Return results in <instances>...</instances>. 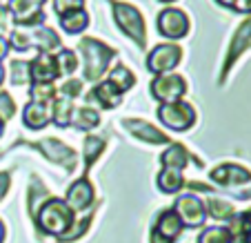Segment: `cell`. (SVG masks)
<instances>
[{"label": "cell", "instance_id": "6", "mask_svg": "<svg viewBox=\"0 0 251 243\" xmlns=\"http://www.w3.org/2000/svg\"><path fill=\"white\" fill-rule=\"evenodd\" d=\"M158 119L167 129L174 132H187L196 123V110L187 100H176V103H162L158 107Z\"/></svg>", "mask_w": 251, "mask_h": 243}, {"label": "cell", "instance_id": "46", "mask_svg": "<svg viewBox=\"0 0 251 243\" xmlns=\"http://www.w3.org/2000/svg\"><path fill=\"white\" fill-rule=\"evenodd\" d=\"M33 2H36V5H38V7H43L45 2H47V0H33Z\"/></svg>", "mask_w": 251, "mask_h": 243}, {"label": "cell", "instance_id": "24", "mask_svg": "<svg viewBox=\"0 0 251 243\" xmlns=\"http://www.w3.org/2000/svg\"><path fill=\"white\" fill-rule=\"evenodd\" d=\"M71 114H74V100L67 96H56L51 100V121L58 127H69Z\"/></svg>", "mask_w": 251, "mask_h": 243}, {"label": "cell", "instance_id": "20", "mask_svg": "<svg viewBox=\"0 0 251 243\" xmlns=\"http://www.w3.org/2000/svg\"><path fill=\"white\" fill-rule=\"evenodd\" d=\"M49 121H51V116H49L47 105L36 103V100H29L27 105H25V110H23V125L27 129H45L49 125Z\"/></svg>", "mask_w": 251, "mask_h": 243}, {"label": "cell", "instance_id": "22", "mask_svg": "<svg viewBox=\"0 0 251 243\" xmlns=\"http://www.w3.org/2000/svg\"><path fill=\"white\" fill-rule=\"evenodd\" d=\"M185 177H182L180 170H174V167H162V172L158 174V187L165 194H176L185 187Z\"/></svg>", "mask_w": 251, "mask_h": 243}, {"label": "cell", "instance_id": "35", "mask_svg": "<svg viewBox=\"0 0 251 243\" xmlns=\"http://www.w3.org/2000/svg\"><path fill=\"white\" fill-rule=\"evenodd\" d=\"M76 9H85V0H53V11L56 16L69 14Z\"/></svg>", "mask_w": 251, "mask_h": 243}, {"label": "cell", "instance_id": "39", "mask_svg": "<svg viewBox=\"0 0 251 243\" xmlns=\"http://www.w3.org/2000/svg\"><path fill=\"white\" fill-rule=\"evenodd\" d=\"M9 40L5 38V36H2V31H0V62H2V58L7 56V54H9Z\"/></svg>", "mask_w": 251, "mask_h": 243}, {"label": "cell", "instance_id": "41", "mask_svg": "<svg viewBox=\"0 0 251 243\" xmlns=\"http://www.w3.org/2000/svg\"><path fill=\"white\" fill-rule=\"evenodd\" d=\"M220 7H227V9H233V5H236V0H216Z\"/></svg>", "mask_w": 251, "mask_h": 243}, {"label": "cell", "instance_id": "7", "mask_svg": "<svg viewBox=\"0 0 251 243\" xmlns=\"http://www.w3.org/2000/svg\"><path fill=\"white\" fill-rule=\"evenodd\" d=\"M249 47H251V16H247V18L236 27V31H233V36H231V43H229L227 56H225V62H223V72H220V85L227 81L229 72L233 69L238 58H240Z\"/></svg>", "mask_w": 251, "mask_h": 243}, {"label": "cell", "instance_id": "45", "mask_svg": "<svg viewBox=\"0 0 251 243\" xmlns=\"http://www.w3.org/2000/svg\"><path fill=\"white\" fill-rule=\"evenodd\" d=\"M158 2H162V5H171V2H176V0H158Z\"/></svg>", "mask_w": 251, "mask_h": 243}, {"label": "cell", "instance_id": "21", "mask_svg": "<svg viewBox=\"0 0 251 243\" xmlns=\"http://www.w3.org/2000/svg\"><path fill=\"white\" fill-rule=\"evenodd\" d=\"M58 25L62 27V31L67 33H80L89 27V14L85 9H76V11H69V14H62L58 16Z\"/></svg>", "mask_w": 251, "mask_h": 243}, {"label": "cell", "instance_id": "15", "mask_svg": "<svg viewBox=\"0 0 251 243\" xmlns=\"http://www.w3.org/2000/svg\"><path fill=\"white\" fill-rule=\"evenodd\" d=\"M85 100L89 107L98 105V107H102V110H114V107H118L120 103H123V91L107 78V81L96 83V87L85 96Z\"/></svg>", "mask_w": 251, "mask_h": 243}, {"label": "cell", "instance_id": "14", "mask_svg": "<svg viewBox=\"0 0 251 243\" xmlns=\"http://www.w3.org/2000/svg\"><path fill=\"white\" fill-rule=\"evenodd\" d=\"M7 9H9L14 23L20 25V27H38V25H45V11L33 0H9Z\"/></svg>", "mask_w": 251, "mask_h": 243}, {"label": "cell", "instance_id": "40", "mask_svg": "<svg viewBox=\"0 0 251 243\" xmlns=\"http://www.w3.org/2000/svg\"><path fill=\"white\" fill-rule=\"evenodd\" d=\"M7 16H9V9H7L2 2H0V31L7 27Z\"/></svg>", "mask_w": 251, "mask_h": 243}, {"label": "cell", "instance_id": "12", "mask_svg": "<svg viewBox=\"0 0 251 243\" xmlns=\"http://www.w3.org/2000/svg\"><path fill=\"white\" fill-rule=\"evenodd\" d=\"M182 225L180 216L174 212V208H167L158 214L156 223H153V230H151V243H174L176 239H180Z\"/></svg>", "mask_w": 251, "mask_h": 243}, {"label": "cell", "instance_id": "9", "mask_svg": "<svg viewBox=\"0 0 251 243\" xmlns=\"http://www.w3.org/2000/svg\"><path fill=\"white\" fill-rule=\"evenodd\" d=\"M180 58H182V49L174 43H160L149 52L147 56V69L156 76L160 74H169L171 69L180 65Z\"/></svg>", "mask_w": 251, "mask_h": 243}, {"label": "cell", "instance_id": "37", "mask_svg": "<svg viewBox=\"0 0 251 243\" xmlns=\"http://www.w3.org/2000/svg\"><path fill=\"white\" fill-rule=\"evenodd\" d=\"M9 185H11V172H9V170L0 172V201L5 199V194H7V190H9Z\"/></svg>", "mask_w": 251, "mask_h": 243}, {"label": "cell", "instance_id": "26", "mask_svg": "<svg viewBox=\"0 0 251 243\" xmlns=\"http://www.w3.org/2000/svg\"><path fill=\"white\" fill-rule=\"evenodd\" d=\"M196 243H236V241H233V234L227 225H209V228H204L200 232Z\"/></svg>", "mask_w": 251, "mask_h": 243}, {"label": "cell", "instance_id": "43", "mask_svg": "<svg viewBox=\"0 0 251 243\" xmlns=\"http://www.w3.org/2000/svg\"><path fill=\"white\" fill-rule=\"evenodd\" d=\"M5 241V223H2V221H0V243Z\"/></svg>", "mask_w": 251, "mask_h": 243}, {"label": "cell", "instance_id": "34", "mask_svg": "<svg viewBox=\"0 0 251 243\" xmlns=\"http://www.w3.org/2000/svg\"><path fill=\"white\" fill-rule=\"evenodd\" d=\"M16 114V103L11 98L9 91H0V119L2 121H9L14 119Z\"/></svg>", "mask_w": 251, "mask_h": 243}, {"label": "cell", "instance_id": "30", "mask_svg": "<svg viewBox=\"0 0 251 243\" xmlns=\"http://www.w3.org/2000/svg\"><path fill=\"white\" fill-rule=\"evenodd\" d=\"M56 62H58V74L60 76H74V72L78 69V58L74 54V49H58Z\"/></svg>", "mask_w": 251, "mask_h": 243}, {"label": "cell", "instance_id": "8", "mask_svg": "<svg viewBox=\"0 0 251 243\" xmlns=\"http://www.w3.org/2000/svg\"><path fill=\"white\" fill-rule=\"evenodd\" d=\"M174 212L180 216L185 228H202L204 219H207V210H204V201L194 192H185L174 201Z\"/></svg>", "mask_w": 251, "mask_h": 243}, {"label": "cell", "instance_id": "5", "mask_svg": "<svg viewBox=\"0 0 251 243\" xmlns=\"http://www.w3.org/2000/svg\"><path fill=\"white\" fill-rule=\"evenodd\" d=\"M18 143L29 145V148H33V150H38V152L45 154V156H47L51 163L65 167V172H74L78 167L76 152H74L69 145L62 143V141H58V138H43V141H33V143H29V141H18Z\"/></svg>", "mask_w": 251, "mask_h": 243}, {"label": "cell", "instance_id": "2", "mask_svg": "<svg viewBox=\"0 0 251 243\" xmlns=\"http://www.w3.org/2000/svg\"><path fill=\"white\" fill-rule=\"evenodd\" d=\"M9 47L20 54L27 52V49H38V54H51L53 49H60V36L47 25L20 27L11 31Z\"/></svg>", "mask_w": 251, "mask_h": 243}, {"label": "cell", "instance_id": "32", "mask_svg": "<svg viewBox=\"0 0 251 243\" xmlns=\"http://www.w3.org/2000/svg\"><path fill=\"white\" fill-rule=\"evenodd\" d=\"M29 81H31V76H29V61H20V58L11 61V83L16 87H23Z\"/></svg>", "mask_w": 251, "mask_h": 243}, {"label": "cell", "instance_id": "47", "mask_svg": "<svg viewBox=\"0 0 251 243\" xmlns=\"http://www.w3.org/2000/svg\"><path fill=\"white\" fill-rule=\"evenodd\" d=\"M242 243H251V234H249V237H247V239H245V241H242Z\"/></svg>", "mask_w": 251, "mask_h": 243}, {"label": "cell", "instance_id": "3", "mask_svg": "<svg viewBox=\"0 0 251 243\" xmlns=\"http://www.w3.org/2000/svg\"><path fill=\"white\" fill-rule=\"evenodd\" d=\"M78 49H80L82 58H85V72H82L85 81L98 83L100 78H102V74L109 69V62H111V58L116 56V49L100 43L98 38H91V36L80 38Z\"/></svg>", "mask_w": 251, "mask_h": 243}, {"label": "cell", "instance_id": "13", "mask_svg": "<svg viewBox=\"0 0 251 243\" xmlns=\"http://www.w3.org/2000/svg\"><path fill=\"white\" fill-rule=\"evenodd\" d=\"M209 179L220 187H238L251 181V170H247L245 165H238V163H223L209 172Z\"/></svg>", "mask_w": 251, "mask_h": 243}, {"label": "cell", "instance_id": "11", "mask_svg": "<svg viewBox=\"0 0 251 243\" xmlns=\"http://www.w3.org/2000/svg\"><path fill=\"white\" fill-rule=\"evenodd\" d=\"M158 33L169 40H180L189 33V18L182 9L167 7L158 14Z\"/></svg>", "mask_w": 251, "mask_h": 243}, {"label": "cell", "instance_id": "38", "mask_svg": "<svg viewBox=\"0 0 251 243\" xmlns=\"http://www.w3.org/2000/svg\"><path fill=\"white\" fill-rule=\"evenodd\" d=\"M233 11L251 16V0H236V5H233Z\"/></svg>", "mask_w": 251, "mask_h": 243}, {"label": "cell", "instance_id": "18", "mask_svg": "<svg viewBox=\"0 0 251 243\" xmlns=\"http://www.w3.org/2000/svg\"><path fill=\"white\" fill-rule=\"evenodd\" d=\"M29 76H31V83H53V78L60 76L56 56L38 54L36 58H31L29 61Z\"/></svg>", "mask_w": 251, "mask_h": 243}, {"label": "cell", "instance_id": "36", "mask_svg": "<svg viewBox=\"0 0 251 243\" xmlns=\"http://www.w3.org/2000/svg\"><path fill=\"white\" fill-rule=\"evenodd\" d=\"M89 225H91V214H87L85 219H80V221H78V225H76V228H71L69 232L65 234V237H60V241H74V239H80L82 234H85V230L89 228Z\"/></svg>", "mask_w": 251, "mask_h": 243}, {"label": "cell", "instance_id": "19", "mask_svg": "<svg viewBox=\"0 0 251 243\" xmlns=\"http://www.w3.org/2000/svg\"><path fill=\"white\" fill-rule=\"evenodd\" d=\"M189 161H196V165H200L198 156H191L189 150H187L185 145H180V143H171L160 156L162 167H174V170H180V172L185 170Z\"/></svg>", "mask_w": 251, "mask_h": 243}, {"label": "cell", "instance_id": "27", "mask_svg": "<svg viewBox=\"0 0 251 243\" xmlns=\"http://www.w3.org/2000/svg\"><path fill=\"white\" fill-rule=\"evenodd\" d=\"M102 150H104V138L102 136H96V134L85 136V177H87V172L91 170V165L98 161V156L102 154Z\"/></svg>", "mask_w": 251, "mask_h": 243}, {"label": "cell", "instance_id": "16", "mask_svg": "<svg viewBox=\"0 0 251 243\" xmlns=\"http://www.w3.org/2000/svg\"><path fill=\"white\" fill-rule=\"evenodd\" d=\"M65 201L74 212H85L91 208L94 203V185L87 177H80L78 181H74L69 187H67Z\"/></svg>", "mask_w": 251, "mask_h": 243}, {"label": "cell", "instance_id": "4", "mask_svg": "<svg viewBox=\"0 0 251 243\" xmlns=\"http://www.w3.org/2000/svg\"><path fill=\"white\" fill-rule=\"evenodd\" d=\"M111 5V14H114V23L118 25V29L131 38L138 47L147 45V25L145 18L138 11V7L129 5V2H120V0H109Z\"/></svg>", "mask_w": 251, "mask_h": 243}, {"label": "cell", "instance_id": "23", "mask_svg": "<svg viewBox=\"0 0 251 243\" xmlns=\"http://www.w3.org/2000/svg\"><path fill=\"white\" fill-rule=\"evenodd\" d=\"M71 125L78 129V132H91L94 127L100 125V114L94 107H74V114H71Z\"/></svg>", "mask_w": 251, "mask_h": 243}, {"label": "cell", "instance_id": "25", "mask_svg": "<svg viewBox=\"0 0 251 243\" xmlns=\"http://www.w3.org/2000/svg\"><path fill=\"white\" fill-rule=\"evenodd\" d=\"M204 210H207V216H211L216 221H231L236 216V208L229 201H223V199L204 201Z\"/></svg>", "mask_w": 251, "mask_h": 243}, {"label": "cell", "instance_id": "33", "mask_svg": "<svg viewBox=\"0 0 251 243\" xmlns=\"http://www.w3.org/2000/svg\"><path fill=\"white\" fill-rule=\"evenodd\" d=\"M58 91H60L62 96H67V98L74 100V98H78V96L82 94V81L80 78H67Z\"/></svg>", "mask_w": 251, "mask_h": 243}, {"label": "cell", "instance_id": "1", "mask_svg": "<svg viewBox=\"0 0 251 243\" xmlns=\"http://www.w3.org/2000/svg\"><path fill=\"white\" fill-rule=\"evenodd\" d=\"M36 225L43 234H49V237H65L74 223H76V212L71 210L67 201L62 199H51L49 196L43 205H40V210L36 212Z\"/></svg>", "mask_w": 251, "mask_h": 243}, {"label": "cell", "instance_id": "42", "mask_svg": "<svg viewBox=\"0 0 251 243\" xmlns=\"http://www.w3.org/2000/svg\"><path fill=\"white\" fill-rule=\"evenodd\" d=\"M2 83H5V67L0 62V87H2Z\"/></svg>", "mask_w": 251, "mask_h": 243}, {"label": "cell", "instance_id": "31", "mask_svg": "<svg viewBox=\"0 0 251 243\" xmlns=\"http://www.w3.org/2000/svg\"><path fill=\"white\" fill-rule=\"evenodd\" d=\"M56 87H53V83H33L31 90H29V96H31V100H36V103H43V105H47V103H51L53 98H56Z\"/></svg>", "mask_w": 251, "mask_h": 243}, {"label": "cell", "instance_id": "10", "mask_svg": "<svg viewBox=\"0 0 251 243\" xmlns=\"http://www.w3.org/2000/svg\"><path fill=\"white\" fill-rule=\"evenodd\" d=\"M149 91L160 103H176V100H182V96L187 94V83L178 74H160L151 81Z\"/></svg>", "mask_w": 251, "mask_h": 243}, {"label": "cell", "instance_id": "29", "mask_svg": "<svg viewBox=\"0 0 251 243\" xmlns=\"http://www.w3.org/2000/svg\"><path fill=\"white\" fill-rule=\"evenodd\" d=\"M109 81L114 83V85L118 87L123 94H125L127 90H131L133 85H136V76H133V72H129V69L123 65V62H118V65H116L114 69L109 72Z\"/></svg>", "mask_w": 251, "mask_h": 243}, {"label": "cell", "instance_id": "17", "mask_svg": "<svg viewBox=\"0 0 251 243\" xmlns=\"http://www.w3.org/2000/svg\"><path fill=\"white\" fill-rule=\"evenodd\" d=\"M123 125L131 136H136L138 141H145V143H149V145H167L169 143V136H167L165 132H160L158 127H153L151 123H147V121L125 119Z\"/></svg>", "mask_w": 251, "mask_h": 243}, {"label": "cell", "instance_id": "28", "mask_svg": "<svg viewBox=\"0 0 251 243\" xmlns=\"http://www.w3.org/2000/svg\"><path fill=\"white\" fill-rule=\"evenodd\" d=\"M227 228L231 230L233 241L242 243L251 234V210H245V212H240V214H236L231 221H229Z\"/></svg>", "mask_w": 251, "mask_h": 243}, {"label": "cell", "instance_id": "44", "mask_svg": "<svg viewBox=\"0 0 251 243\" xmlns=\"http://www.w3.org/2000/svg\"><path fill=\"white\" fill-rule=\"evenodd\" d=\"M2 132H5V121L0 119V136H2Z\"/></svg>", "mask_w": 251, "mask_h": 243}]
</instances>
